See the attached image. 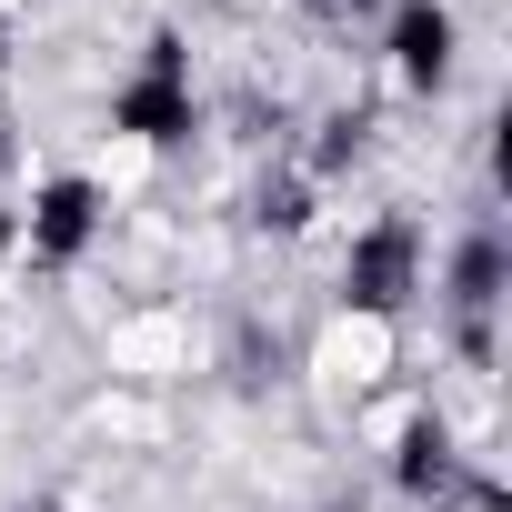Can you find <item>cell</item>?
Masks as SVG:
<instances>
[{"label": "cell", "instance_id": "1", "mask_svg": "<svg viewBox=\"0 0 512 512\" xmlns=\"http://www.w3.org/2000/svg\"><path fill=\"white\" fill-rule=\"evenodd\" d=\"M412 292H422V231L412 221H372L352 241V262H342V312L352 322H392Z\"/></svg>", "mask_w": 512, "mask_h": 512}, {"label": "cell", "instance_id": "2", "mask_svg": "<svg viewBox=\"0 0 512 512\" xmlns=\"http://www.w3.org/2000/svg\"><path fill=\"white\" fill-rule=\"evenodd\" d=\"M111 121H121L131 141H151V151H171V141H191V121H201V101H191V81H181V41H171V31L151 41V71L111 91Z\"/></svg>", "mask_w": 512, "mask_h": 512}, {"label": "cell", "instance_id": "3", "mask_svg": "<svg viewBox=\"0 0 512 512\" xmlns=\"http://www.w3.org/2000/svg\"><path fill=\"white\" fill-rule=\"evenodd\" d=\"M452 51H462V21L442 11V0H402V11H392V71L412 91H442L452 81Z\"/></svg>", "mask_w": 512, "mask_h": 512}, {"label": "cell", "instance_id": "4", "mask_svg": "<svg viewBox=\"0 0 512 512\" xmlns=\"http://www.w3.org/2000/svg\"><path fill=\"white\" fill-rule=\"evenodd\" d=\"M101 241V191L91 181H51L41 201H31V262H81V251Z\"/></svg>", "mask_w": 512, "mask_h": 512}, {"label": "cell", "instance_id": "5", "mask_svg": "<svg viewBox=\"0 0 512 512\" xmlns=\"http://www.w3.org/2000/svg\"><path fill=\"white\" fill-rule=\"evenodd\" d=\"M492 282H502V251H492V231H482L462 262H452V302H462V312H492Z\"/></svg>", "mask_w": 512, "mask_h": 512}, {"label": "cell", "instance_id": "6", "mask_svg": "<svg viewBox=\"0 0 512 512\" xmlns=\"http://www.w3.org/2000/svg\"><path fill=\"white\" fill-rule=\"evenodd\" d=\"M31 512H51V502H31Z\"/></svg>", "mask_w": 512, "mask_h": 512}]
</instances>
